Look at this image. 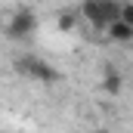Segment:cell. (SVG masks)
Returning a JSON list of instances; mask_svg holds the SVG:
<instances>
[{"mask_svg": "<svg viewBox=\"0 0 133 133\" xmlns=\"http://www.w3.org/2000/svg\"><path fill=\"white\" fill-rule=\"evenodd\" d=\"M118 12H121V3L118 0H84L81 3V16L90 25H96V28H105L108 22H115Z\"/></svg>", "mask_w": 133, "mask_h": 133, "instance_id": "1", "label": "cell"}, {"mask_svg": "<svg viewBox=\"0 0 133 133\" xmlns=\"http://www.w3.org/2000/svg\"><path fill=\"white\" fill-rule=\"evenodd\" d=\"M16 71L31 77V81H37V84H59L62 81V74L53 65H46L43 59H34V56H19L16 59Z\"/></svg>", "mask_w": 133, "mask_h": 133, "instance_id": "2", "label": "cell"}, {"mask_svg": "<svg viewBox=\"0 0 133 133\" xmlns=\"http://www.w3.org/2000/svg\"><path fill=\"white\" fill-rule=\"evenodd\" d=\"M34 31H37V16L28 6H19L9 16V22H6V37L9 40H28Z\"/></svg>", "mask_w": 133, "mask_h": 133, "instance_id": "3", "label": "cell"}, {"mask_svg": "<svg viewBox=\"0 0 133 133\" xmlns=\"http://www.w3.org/2000/svg\"><path fill=\"white\" fill-rule=\"evenodd\" d=\"M105 28H108V37H111L115 43H130V40H133V25H127V22H121V19L108 22Z\"/></svg>", "mask_w": 133, "mask_h": 133, "instance_id": "4", "label": "cell"}, {"mask_svg": "<svg viewBox=\"0 0 133 133\" xmlns=\"http://www.w3.org/2000/svg\"><path fill=\"white\" fill-rule=\"evenodd\" d=\"M121 87H124V77H121L115 68H105V81H102V90L115 96V93H121Z\"/></svg>", "mask_w": 133, "mask_h": 133, "instance_id": "5", "label": "cell"}, {"mask_svg": "<svg viewBox=\"0 0 133 133\" xmlns=\"http://www.w3.org/2000/svg\"><path fill=\"white\" fill-rule=\"evenodd\" d=\"M74 25H77L74 12H62V16H59V31H71Z\"/></svg>", "mask_w": 133, "mask_h": 133, "instance_id": "6", "label": "cell"}, {"mask_svg": "<svg viewBox=\"0 0 133 133\" xmlns=\"http://www.w3.org/2000/svg\"><path fill=\"white\" fill-rule=\"evenodd\" d=\"M93 133H108V130H93Z\"/></svg>", "mask_w": 133, "mask_h": 133, "instance_id": "7", "label": "cell"}]
</instances>
